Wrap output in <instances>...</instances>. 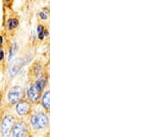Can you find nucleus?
<instances>
[{"mask_svg":"<svg viewBox=\"0 0 156 137\" xmlns=\"http://www.w3.org/2000/svg\"><path fill=\"white\" fill-rule=\"evenodd\" d=\"M27 127L23 122H20L15 125L12 130V137H26Z\"/></svg>","mask_w":156,"mask_h":137,"instance_id":"obj_5","label":"nucleus"},{"mask_svg":"<svg viewBox=\"0 0 156 137\" xmlns=\"http://www.w3.org/2000/svg\"><path fill=\"white\" fill-rule=\"evenodd\" d=\"M17 24H18V21L16 19H10L9 21V29L10 30H12L16 28V27L17 26Z\"/></svg>","mask_w":156,"mask_h":137,"instance_id":"obj_10","label":"nucleus"},{"mask_svg":"<svg viewBox=\"0 0 156 137\" xmlns=\"http://www.w3.org/2000/svg\"><path fill=\"white\" fill-rule=\"evenodd\" d=\"M3 58H4V52L1 51H0V61H1L3 59Z\"/></svg>","mask_w":156,"mask_h":137,"instance_id":"obj_13","label":"nucleus"},{"mask_svg":"<svg viewBox=\"0 0 156 137\" xmlns=\"http://www.w3.org/2000/svg\"><path fill=\"white\" fill-rule=\"evenodd\" d=\"M48 123V117L44 113H37L31 118V124L36 129L44 128Z\"/></svg>","mask_w":156,"mask_h":137,"instance_id":"obj_2","label":"nucleus"},{"mask_svg":"<svg viewBox=\"0 0 156 137\" xmlns=\"http://www.w3.org/2000/svg\"><path fill=\"white\" fill-rule=\"evenodd\" d=\"M37 33H38L39 39H41V40L42 39H43L44 37V31H45L43 26H42V25H39V26H37Z\"/></svg>","mask_w":156,"mask_h":137,"instance_id":"obj_9","label":"nucleus"},{"mask_svg":"<svg viewBox=\"0 0 156 137\" xmlns=\"http://www.w3.org/2000/svg\"><path fill=\"white\" fill-rule=\"evenodd\" d=\"M31 109V104L27 101H20L16 106V111L20 116L26 115Z\"/></svg>","mask_w":156,"mask_h":137,"instance_id":"obj_6","label":"nucleus"},{"mask_svg":"<svg viewBox=\"0 0 156 137\" xmlns=\"http://www.w3.org/2000/svg\"><path fill=\"white\" fill-rule=\"evenodd\" d=\"M16 46H17L16 45V44L12 46V49H11V52H10L9 57V60H11V59L12 58V57L14 56L15 53H16V50H17V47H16Z\"/></svg>","mask_w":156,"mask_h":137,"instance_id":"obj_12","label":"nucleus"},{"mask_svg":"<svg viewBox=\"0 0 156 137\" xmlns=\"http://www.w3.org/2000/svg\"><path fill=\"white\" fill-rule=\"evenodd\" d=\"M26 63V60L24 59H18L15 62L12 63L11 69H10V75L11 76H14L17 74L20 69L22 68V66Z\"/></svg>","mask_w":156,"mask_h":137,"instance_id":"obj_7","label":"nucleus"},{"mask_svg":"<svg viewBox=\"0 0 156 137\" xmlns=\"http://www.w3.org/2000/svg\"><path fill=\"white\" fill-rule=\"evenodd\" d=\"M42 104L47 111L49 110V90H47L42 96Z\"/></svg>","mask_w":156,"mask_h":137,"instance_id":"obj_8","label":"nucleus"},{"mask_svg":"<svg viewBox=\"0 0 156 137\" xmlns=\"http://www.w3.org/2000/svg\"><path fill=\"white\" fill-rule=\"evenodd\" d=\"M2 42H3V38H2V36H0V46L2 45Z\"/></svg>","mask_w":156,"mask_h":137,"instance_id":"obj_14","label":"nucleus"},{"mask_svg":"<svg viewBox=\"0 0 156 137\" xmlns=\"http://www.w3.org/2000/svg\"><path fill=\"white\" fill-rule=\"evenodd\" d=\"M6 1H7V2H9V1H10V0H6Z\"/></svg>","mask_w":156,"mask_h":137,"instance_id":"obj_15","label":"nucleus"},{"mask_svg":"<svg viewBox=\"0 0 156 137\" xmlns=\"http://www.w3.org/2000/svg\"><path fill=\"white\" fill-rule=\"evenodd\" d=\"M22 89L20 87L17 86L14 87L10 90L9 95H8V99L9 101L11 103H16L20 101V98H21Z\"/></svg>","mask_w":156,"mask_h":137,"instance_id":"obj_4","label":"nucleus"},{"mask_svg":"<svg viewBox=\"0 0 156 137\" xmlns=\"http://www.w3.org/2000/svg\"><path fill=\"white\" fill-rule=\"evenodd\" d=\"M49 11L48 9H45L43 11L40 13V16L42 19H47V14H48Z\"/></svg>","mask_w":156,"mask_h":137,"instance_id":"obj_11","label":"nucleus"},{"mask_svg":"<svg viewBox=\"0 0 156 137\" xmlns=\"http://www.w3.org/2000/svg\"><path fill=\"white\" fill-rule=\"evenodd\" d=\"M47 80H48L47 76L43 75L30 87L28 91V97L32 103H36L41 98L42 92L47 83Z\"/></svg>","mask_w":156,"mask_h":137,"instance_id":"obj_1","label":"nucleus"},{"mask_svg":"<svg viewBox=\"0 0 156 137\" xmlns=\"http://www.w3.org/2000/svg\"><path fill=\"white\" fill-rule=\"evenodd\" d=\"M14 124V119L11 116H6L4 117L2 125V134L4 137H7L11 129L12 128Z\"/></svg>","mask_w":156,"mask_h":137,"instance_id":"obj_3","label":"nucleus"}]
</instances>
